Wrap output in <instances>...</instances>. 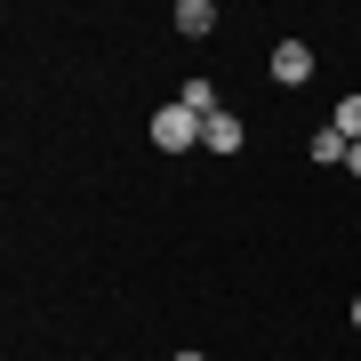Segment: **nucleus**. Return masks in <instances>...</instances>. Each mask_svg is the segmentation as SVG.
<instances>
[{
  "label": "nucleus",
  "instance_id": "1",
  "mask_svg": "<svg viewBox=\"0 0 361 361\" xmlns=\"http://www.w3.org/2000/svg\"><path fill=\"white\" fill-rule=\"evenodd\" d=\"M153 145H161V153H201V113H185V104L169 97L153 113Z\"/></svg>",
  "mask_w": 361,
  "mask_h": 361
},
{
  "label": "nucleus",
  "instance_id": "2",
  "mask_svg": "<svg viewBox=\"0 0 361 361\" xmlns=\"http://www.w3.org/2000/svg\"><path fill=\"white\" fill-rule=\"evenodd\" d=\"M313 65H322V56H313V40H273V89H305Z\"/></svg>",
  "mask_w": 361,
  "mask_h": 361
},
{
  "label": "nucleus",
  "instance_id": "3",
  "mask_svg": "<svg viewBox=\"0 0 361 361\" xmlns=\"http://www.w3.org/2000/svg\"><path fill=\"white\" fill-rule=\"evenodd\" d=\"M241 145H249V121H241V113L201 121V153H241Z\"/></svg>",
  "mask_w": 361,
  "mask_h": 361
},
{
  "label": "nucleus",
  "instance_id": "4",
  "mask_svg": "<svg viewBox=\"0 0 361 361\" xmlns=\"http://www.w3.org/2000/svg\"><path fill=\"white\" fill-rule=\"evenodd\" d=\"M169 25H177L185 40H209V32H217V8H209V0H177V16H169Z\"/></svg>",
  "mask_w": 361,
  "mask_h": 361
},
{
  "label": "nucleus",
  "instance_id": "5",
  "mask_svg": "<svg viewBox=\"0 0 361 361\" xmlns=\"http://www.w3.org/2000/svg\"><path fill=\"white\" fill-rule=\"evenodd\" d=\"M345 153H353V145L337 137V121H322V129H313V145H305V161H322V169H337Z\"/></svg>",
  "mask_w": 361,
  "mask_h": 361
},
{
  "label": "nucleus",
  "instance_id": "6",
  "mask_svg": "<svg viewBox=\"0 0 361 361\" xmlns=\"http://www.w3.org/2000/svg\"><path fill=\"white\" fill-rule=\"evenodd\" d=\"M177 104H185V113H201V121H217V113H225L209 80H177Z\"/></svg>",
  "mask_w": 361,
  "mask_h": 361
},
{
  "label": "nucleus",
  "instance_id": "7",
  "mask_svg": "<svg viewBox=\"0 0 361 361\" xmlns=\"http://www.w3.org/2000/svg\"><path fill=\"white\" fill-rule=\"evenodd\" d=\"M337 137L361 145V97H337Z\"/></svg>",
  "mask_w": 361,
  "mask_h": 361
},
{
  "label": "nucleus",
  "instance_id": "8",
  "mask_svg": "<svg viewBox=\"0 0 361 361\" xmlns=\"http://www.w3.org/2000/svg\"><path fill=\"white\" fill-rule=\"evenodd\" d=\"M169 361H209V353H193V345H185V353H169Z\"/></svg>",
  "mask_w": 361,
  "mask_h": 361
},
{
  "label": "nucleus",
  "instance_id": "9",
  "mask_svg": "<svg viewBox=\"0 0 361 361\" xmlns=\"http://www.w3.org/2000/svg\"><path fill=\"white\" fill-rule=\"evenodd\" d=\"M345 169H353V177H361V145H353V153H345Z\"/></svg>",
  "mask_w": 361,
  "mask_h": 361
},
{
  "label": "nucleus",
  "instance_id": "10",
  "mask_svg": "<svg viewBox=\"0 0 361 361\" xmlns=\"http://www.w3.org/2000/svg\"><path fill=\"white\" fill-rule=\"evenodd\" d=\"M353 329H361V297H353Z\"/></svg>",
  "mask_w": 361,
  "mask_h": 361
}]
</instances>
